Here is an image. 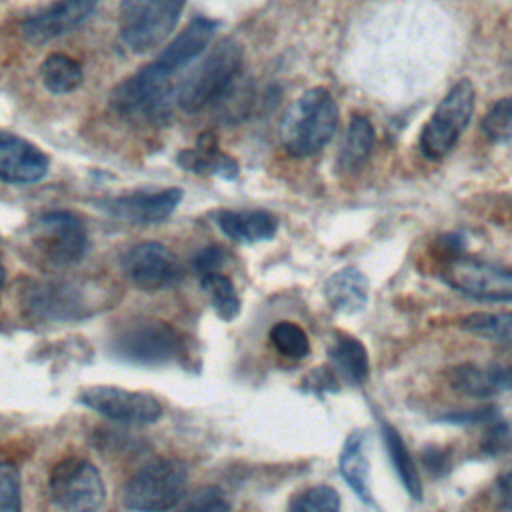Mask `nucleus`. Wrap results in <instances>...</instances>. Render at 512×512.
Masks as SVG:
<instances>
[{
	"label": "nucleus",
	"mask_w": 512,
	"mask_h": 512,
	"mask_svg": "<svg viewBox=\"0 0 512 512\" xmlns=\"http://www.w3.org/2000/svg\"><path fill=\"white\" fill-rule=\"evenodd\" d=\"M336 126L338 106L326 88L316 86L286 110L280 124L282 144L292 156H314L330 142Z\"/></svg>",
	"instance_id": "f257e3e1"
},
{
	"label": "nucleus",
	"mask_w": 512,
	"mask_h": 512,
	"mask_svg": "<svg viewBox=\"0 0 512 512\" xmlns=\"http://www.w3.org/2000/svg\"><path fill=\"white\" fill-rule=\"evenodd\" d=\"M242 64V44L234 38H222L178 86L174 94L178 108L194 114L218 102L236 82Z\"/></svg>",
	"instance_id": "f03ea898"
},
{
	"label": "nucleus",
	"mask_w": 512,
	"mask_h": 512,
	"mask_svg": "<svg viewBox=\"0 0 512 512\" xmlns=\"http://www.w3.org/2000/svg\"><path fill=\"white\" fill-rule=\"evenodd\" d=\"M186 464L174 458H156L144 464L124 490V506L132 512H168L184 496Z\"/></svg>",
	"instance_id": "7ed1b4c3"
},
{
	"label": "nucleus",
	"mask_w": 512,
	"mask_h": 512,
	"mask_svg": "<svg viewBox=\"0 0 512 512\" xmlns=\"http://www.w3.org/2000/svg\"><path fill=\"white\" fill-rule=\"evenodd\" d=\"M110 350L130 364L162 366L182 352V334L160 318H138L120 328Z\"/></svg>",
	"instance_id": "20e7f679"
},
{
	"label": "nucleus",
	"mask_w": 512,
	"mask_h": 512,
	"mask_svg": "<svg viewBox=\"0 0 512 512\" xmlns=\"http://www.w3.org/2000/svg\"><path fill=\"white\" fill-rule=\"evenodd\" d=\"M474 86L468 78L458 80L438 102L434 114L420 132V152L428 160L444 158L458 142L474 112Z\"/></svg>",
	"instance_id": "39448f33"
},
{
	"label": "nucleus",
	"mask_w": 512,
	"mask_h": 512,
	"mask_svg": "<svg viewBox=\"0 0 512 512\" xmlns=\"http://www.w3.org/2000/svg\"><path fill=\"white\" fill-rule=\"evenodd\" d=\"M186 0H124L120 6V38L144 54L160 46L180 20Z\"/></svg>",
	"instance_id": "423d86ee"
},
{
	"label": "nucleus",
	"mask_w": 512,
	"mask_h": 512,
	"mask_svg": "<svg viewBox=\"0 0 512 512\" xmlns=\"http://www.w3.org/2000/svg\"><path fill=\"white\" fill-rule=\"evenodd\" d=\"M52 500L64 512H100L106 486L98 468L78 456L60 460L50 472Z\"/></svg>",
	"instance_id": "0eeeda50"
},
{
	"label": "nucleus",
	"mask_w": 512,
	"mask_h": 512,
	"mask_svg": "<svg viewBox=\"0 0 512 512\" xmlns=\"http://www.w3.org/2000/svg\"><path fill=\"white\" fill-rule=\"evenodd\" d=\"M30 240L42 260L56 268L80 262L88 246V234L82 220L66 210L42 214L30 230Z\"/></svg>",
	"instance_id": "6e6552de"
},
{
	"label": "nucleus",
	"mask_w": 512,
	"mask_h": 512,
	"mask_svg": "<svg viewBox=\"0 0 512 512\" xmlns=\"http://www.w3.org/2000/svg\"><path fill=\"white\" fill-rule=\"evenodd\" d=\"M170 94V78L156 72L152 64H146L114 86L110 104L124 118L152 120L166 110Z\"/></svg>",
	"instance_id": "1a4fd4ad"
},
{
	"label": "nucleus",
	"mask_w": 512,
	"mask_h": 512,
	"mask_svg": "<svg viewBox=\"0 0 512 512\" xmlns=\"http://www.w3.org/2000/svg\"><path fill=\"white\" fill-rule=\"evenodd\" d=\"M120 268L136 288L146 292L174 288L184 278L182 262L160 242L130 246L120 258Z\"/></svg>",
	"instance_id": "9d476101"
},
{
	"label": "nucleus",
	"mask_w": 512,
	"mask_h": 512,
	"mask_svg": "<svg viewBox=\"0 0 512 512\" xmlns=\"http://www.w3.org/2000/svg\"><path fill=\"white\" fill-rule=\"evenodd\" d=\"M78 400L100 416L120 424H152L162 416V404L148 392H132L118 386H88Z\"/></svg>",
	"instance_id": "9b49d317"
},
{
	"label": "nucleus",
	"mask_w": 512,
	"mask_h": 512,
	"mask_svg": "<svg viewBox=\"0 0 512 512\" xmlns=\"http://www.w3.org/2000/svg\"><path fill=\"white\" fill-rule=\"evenodd\" d=\"M446 272V282L472 298L512 302V270L476 258L456 256Z\"/></svg>",
	"instance_id": "f8f14e48"
},
{
	"label": "nucleus",
	"mask_w": 512,
	"mask_h": 512,
	"mask_svg": "<svg viewBox=\"0 0 512 512\" xmlns=\"http://www.w3.org/2000/svg\"><path fill=\"white\" fill-rule=\"evenodd\" d=\"M184 192L180 188L162 190H136L116 196L104 204V210L132 226H152L164 222L176 206L182 202Z\"/></svg>",
	"instance_id": "ddd939ff"
},
{
	"label": "nucleus",
	"mask_w": 512,
	"mask_h": 512,
	"mask_svg": "<svg viewBox=\"0 0 512 512\" xmlns=\"http://www.w3.org/2000/svg\"><path fill=\"white\" fill-rule=\"evenodd\" d=\"M100 0H58L22 24V36L32 44H44L68 34L92 16Z\"/></svg>",
	"instance_id": "4468645a"
},
{
	"label": "nucleus",
	"mask_w": 512,
	"mask_h": 512,
	"mask_svg": "<svg viewBox=\"0 0 512 512\" xmlns=\"http://www.w3.org/2000/svg\"><path fill=\"white\" fill-rule=\"evenodd\" d=\"M50 158L30 140L0 130V182L32 184L46 176Z\"/></svg>",
	"instance_id": "2eb2a0df"
},
{
	"label": "nucleus",
	"mask_w": 512,
	"mask_h": 512,
	"mask_svg": "<svg viewBox=\"0 0 512 512\" xmlns=\"http://www.w3.org/2000/svg\"><path fill=\"white\" fill-rule=\"evenodd\" d=\"M218 24L210 18L196 16L186 24V28L172 40L168 46L150 62L156 72L166 78H172L186 64L200 56V52L210 44Z\"/></svg>",
	"instance_id": "dca6fc26"
},
{
	"label": "nucleus",
	"mask_w": 512,
	"mask_h": 512,
	"mask_svg": "<svg viewBox=\"0 0 512 512\" xmlns=\"http://www.w3.org/2000/svg\"><path fill=\"white\" fill-rule=\"evenodd\" d=\"M450 386L470 398H492L512 390V366L460 364L448 372Z\"/></svg>",
	"instance_id": "f3484780"
},
{
	"label": "nucleus",
	"mask_w": 512,
	"mask_h": 512,
	"mask_svg": "<svg viewBox=\"0 0 512 512\" xmlns=\"http://www.w3.org/2000/svg\"><path fill=\"white\" fill-rule=\"evenodd\" d=\"M28 308L48 320H66L76 318L82 310V296L80 292L62 282H50V284H38L28 292L26 298Z\"/></svg>",
	"instance_id": "a211bd4d"
},
{
	"label": "nucleus",
	"mask_w": 512,
	"mask_h": 512,
	"mask_svg": "<svg viewBox=\"0 0 512 512\" xmlns=\"http://www.w3.org/2000/svg\"><path fill=\"white\" fill-rule=\"evenodd\" d=\"M218 228L236 242H262L270 240L276 230V218L266 210H218Z\"/></svg>",
	"instance_id": "6ab92c4d"
},
{
	"label": "nucleus",
	"mask_w": 512,
	"mask_h": 512,
	"mask_svg": "<svg viewBox=\"0 0 512 512\" xmlns=\"http://www.w3.org/2000/svg\"><path fill=\"white\" fill-rule=\"evenodd\" d=\"M324 296L332 310L342 314L362 312L368 304V280L358 268H342L324 284Z\"/></svg>",
	"instance_id": "aec40b11"
},
{
	"label": "nucleus",
	"mask_w": 512,
	"mask_h": 512,
	"mask_svg": "<svg viewBox=\"0 0 512 512\" xmlns=\"http://www.w3.org/2000/svg\"><path fill=\"white\" fill-rule=\"evenodd\" d=\"M338 470L354 494L368 506H374V496L370 490V462L366 456V436L362 432H352L340 452Z\"/></svg>",
	"instance_id": "412c9836"
},
{
	"label": "nucleus",
	"mask_w": 512,
	"mask_h": 512,
	"mask_svg": "<svg viewBox=\"0 0 512 512\" xmlns=\"http://www.w3.org/2000/svg\"><path fill=\"white\" fill-rule=\"evenodd\" d=\"M332 372L346 384L360 386L366 382L370 372V360L366 346L348 334H338L328 348Z\"/></svg>",
	"instance_id": "4be33fe9"
},
{
	"label": "nucleus",
	"mask_w": 512,
	"mask_h": 512,
	"mask_svg": "<svg viewBox=\"0 0 512 512\" xmlns=\"http://www.w3.org/2000/svg\"><path fill=\"white\" fill-rule=\"evenodd\" d=\"M176 160H178L180 168L196 172V174L212 172L226 180H234L238 176L236 160L218 148V142L212 134L200 136L196 142V148L182 150Z\"/></svg>",
	"instance_id": "5701e85b"
},
{
	"label": "nucleus",
	"mask_w": 512,
	"mask_h": 512,
	"mask_svg": "<svg viewBox=\"0 0 512 512\" xmlns=\"http://www.w3.org/2000/svg\"><path fill=\"white\" fill-rule=\"evenodd\" d=\"M374 146V128L372 122L362 116L354 114L346 128L340 152H338V170L340 174L352 176L364 168L368 156Z\"/></svg>",
	"instance_id": "b1692460"
},
{
	"label": "nucleus",
	"mask_w": 512,
	"mask_h": 512,
	"mask_svg": "<svg viewBox=\"0 0 512 512\" xmlns=\"http://www.w3.org/2000/svg\"><path fill=\"white\" fill-rule=\"evenodd\" d=\"M380 432H382V442H384L386 454L390 458V464H392L398 480L402 482L404 490L410 494V498L422 500V492H424L422 490V480H420L416 462H414L404 438L388 422L380 424Z\"/></svg>",
	"instance_id": "393cba45"
},
{
	"label": "nucleus",
	"mask_w": 512,
	"mask_h": 512,
	"mask_svg": "<svg viewBox=\"0 0 512 512\" xmlns=\"http://www.w3.org/2000/svg\"><path fill=\"white\" fill-rule=\"evenodd\" d=\"M84 72L78 60L68 54L52 52L40 64V80L52 94H68L82 84Z\"/></svg>",
	"instance_id": "a878e982"
},
{
	"label": "nucleus",
	"mask_w": 512,
	"mask_h": 512,
	"mask_svg": "<svg viewBox=\"0 0 512 512\" xmlns=\"http://www.w3.org/2000/svg\"><path fill=\"white\" fill-rule=\"evenodd\" d=\"M460 326L478 338L512 344V310L472 312L462 318Z\"/></svg>",
	"instance_id": "bb28decb"
},
{
	"label": "nucleus",
	"mask_w": 512,
	"mask_h": 512,
	"mask_svg": "<svg viewBox=\"0 0 512 512\" xmlns=\"http://www.w3.org/2000/svg\"><path fill=\"white\" fill-rule=\"evenodd\" d=\"M200 286L206 290L216 314L230 322L238 316L240 312V298L236 294V288L232 284V280L220 272L214 274H206L200 276Z\"/></svg>",
	"instance_id": "cd10ccee"
},
{
	"label": "nucleus",
	"mask_w": 512,
	"mask_h": 512,
	"mask_svg": "<svg viewBox=\"0 0 512 512\" xmlns=\"http://www.w3.org/2000/svg\"><path fill=\"white\" fill-rule=\"evenodd\" d=\"M270 342L282 356H288L294 360H300L310 352V342L306 332L294 322L274 324L270 330Z\"/></svg>",
	"instance_id": "c85d7f7f"
},
{
	"label": "nucleus",
	"mask_w": 512,
	"mask_h": 512,
	"mask_svg": "<svg viewBox=\"0 0 512 512\" xmlns=\"http://www.w3.org/2000/svg\"><path fill=\"white\" fill-rule=\"evenodd\" d=\"M288 512H340V494L326 484L306 488L292 498Z\"/></svg>",
	"instance_id": "c756f323"
},
{
	"label": "nucleus",
	"mask_w": 512,
	"mask_h": 512,
	"mask_svg": "<svg viewBox=\"0 0 512 512\" xmlns=\"http://www.w3.org/2000/svg\"><path fill=\"white\" fill-rule=\"evenodd\" d=\"M482 132L492 142L512 140V96L498 100L482 120Z\"/></svg>",
	"instance_id": "7c9ffc66"
},
{
	"label": "nucleus",
	"mask_w": 512,
	"mask_h": 512,
	"mask_svg": "<svg viewBox=\"0 0 512 512\" xmlns=\"http://www.w3.org/2000/svg\"><path fill=\"white\" fill-rule=\"evenodd\" d=\"M0 512H22L20 472L4 460H0Z\"/></svg>",
	"instance_id": "2f4dec72"
},
{
	"label": "nucleus",
	"mask_w": 512,
	"mask_h": 512,
	"mask_svg": "<svg viewBox=\"0 0 512 512\" xmlns=\"http://www.w3.org/2000/svg\"><path fill=\"white\" fill-rule=\"evenodd\" d=\"M178 512H230V502L216 486L200 488Z\"/></svg>",
	"instance_id": "473e14b6"
},
{
	"label": "nucleus",
	"mask_w": 512,
	"mask_h": 512,
	"mask_svg": "<svg viewBox=\"0 0 512 512\" xmlns=\"http://www.w3.org/2000/svg\"><path fill=\"white\" fill-rule=\"evenodd\" d=\"M484 454L490 456H502L512 454V420H500L492 424L480 444Z\"/></svg>",
	"instance_id": "72a5a7b5"
},
{
	"label": "nucleus",
	"mask_w": 512,
	"mask_h": 512,
	"mask_svg": "<svg viewBox=\"0 0 512 512\" xmlns=\"http://www.w3.org/2000/svg\"><path fill=\"white\" fill-rule=\"evenodd\" d=\"M222 264H224V250L220 246H206V248H202L194 256V262H192L194 270L198 272V278L206 276V274L218 272Z\"/></svg>",
	"instance_id": "f704fd0d"
},
{
	"label": "nucleus",
	"mask_w": 512,
	"mask_h": 512,
	"mask_svg": "<svg viewBox=\"0 0 512 512\" xmlns=\"http://www.w3.org/2000/svg\"><path fill=\"white\" fill-rule=\"evenodd\" d=\"M496 490V502L502 510L512 512V466L508 470H504L494 484Z\"/></svg>",
	"instance_id": "c9c22d12"
},
{
	"label": "nucleus",
	"mask_w": 512,
	"mask_h": 512,
	"mask_svg": "<svg viewBox=\"0 0 512 512\" xmlns=\"http://www.w3.org/2000/svg\"><path fill=\"white\" fill-rule=\"evenodd\" d=\"M422 462L426 464V468L434 474H442L448 470V452L442 450V448H436V446H430L422 452Z\"/></svg>",
	"instance_id": "e433bc0d"
},
{
	"label": "nucleus",
	"mask_w": 512,
	"mask_h": 512,
	"mask_svg": "<svg viewBox=\"0 0 512 512\" xmlns=\"http://www.w3.org/2000/svg\"><path fill=\"white\" fill-rule=\"evenodd\" d=\"M496 414V410L492 408V406H486V408H476V410H472V412H462V414H448L446 418H442V420H446V422H480V420H488L490 416H494Z\"/></svg>",
	"instance_id": "4c0bfd02"
},
{
	"label": "nucleus",
	"mask_w": 512,
	"mask_h": 512,
	"mask_svg": "<svg viewBox=\"0 0 512 512\" xmlns=\"http://www.w3.org/2000/svg\"><path fill=\"white\" fill-rule=\"evenodd\" d=\"M4 282H6V270H4V266H2V262H0V288L4 286Z\"/></svg>",
	"instance_id": "58836bf2"
}]
</instances>
